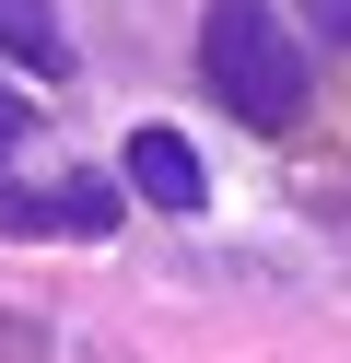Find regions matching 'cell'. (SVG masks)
Here are the masks:
<instances>
[{
    "mask_svg": "<svg viewBox=\"0 0 351 363\" xmlns=\"http://www.w3.org/2000/svg\"><path fill=\"white\" fill-rule=\"evenodd\" d=\"M23 129H35V106H23L12 82H0V164H12V152H23Z\"/></svg>",
    "mask_w": 351,
    "mask_h": 363,
    "instance_id": "5b68a950",
    "label": "cell"
},
{
    "mask_svg": "<svg viewBox=\"0 0 351 363\" xmlns=\"http://www.w3.org/2000/svg\"><path fill=\"white\" fill-rule=\"evenodd\" d=\"M0 48H12L35 82H59V71H70V35H59V12H47V0H0Z\"/></svg>",
    "mask_w": 351,
    "mask_h": 363,
    "instance_id": "277c9868",
    "label": "cell"
},
{
    "mask_svg": "<svg viewBox=\"0 0 351 363\" xmlns=\"http://www.w3.org/2000/svg\"><path fill=\"white\" fill-rule=\"evenodd\" d=\"M117 176H129V199H152V211H199V199H211V176H199V152H187V129H129Z\"/></svg>",
    "mask_w": 351,
    "mask_h": 363,
    "instance_id": "3957f363",
    "label": "cell"
},
{
    "mask_svg": "<svg viewBox=\"0 0 351 363\" xmlns=\"http://www.w3.org/2000/svg\"><path fill=\"white\" fill-rule=\"evenodd\" d=\"M106 223H117L106 176H59V188H12L0 176V235H106Z\"/></svg>",
    "mask_w": 351,
    "mask_h": 363,
    "instance_id": "7a4b0ae2",
    "label": "cell"
},
{
    "mask_svg": "<svg viewBox=\"0 0 351 363\" xmlns=\"http://www.w3.org/2000/svg\"><path fill=\"white\" fill-rule=\"evenodd\" d=\"M316 12H328V35H340V48H351V0H316Z\"/></svg>",
    "mask_w": 351,
    "mask_h": 363,
    "instance_id": "8992f818",
    "label": "cell"
},
{
    "mask_svg": "<svg viewBox=\"0 0 351 363\" xmlns=\"http://www.w3.org/2000/svg\"><path fill=\"white\" fill-rule=\"evenodd\" d=\"M199 82L246 129H293L304 118V48H293V24L269 0H211L199 12Z\"/></svg>",
    "mask_w": 351,
    "mask_h": 363,
    "instance_id": "6da1fadb",
    "label": "cell"
}]
</instances>
